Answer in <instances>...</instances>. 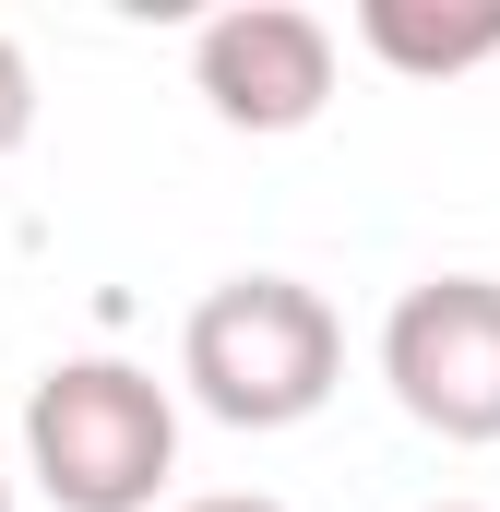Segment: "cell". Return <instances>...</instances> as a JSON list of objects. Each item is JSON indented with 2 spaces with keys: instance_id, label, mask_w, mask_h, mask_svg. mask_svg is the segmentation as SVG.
I'll return each instance as SVG.
<instances>
[{
  "instance_id": "6da1fadb",
  "label": "cell",
  "mask_w": 500,
  "mask_h": 512,
  "mask_svg": "<svg viewBox=\"0 0 500 512\" xmlns=\"http://www.w3.org/2000/svg\"><path fill=\"white\" fill-rule=\"evenodd\" d=\"M179 382H191L203 417H227V429H298V417H322L334 382H346V322L298 274H227L179 322Z\"/></svg>"
},
{
  "instance_id": "7a4b0ae2",
  "label": "cell",
  "mask_w": 500,
  "mask_h": 512,
  "mask_svg": "<svg viewBox=\"0 0 500 512\" xmlns=\"http://www.w3.org/2000/svg\"><path fill=\"white\" fill-rule=\"evenodd\" d=\"M24 477L60 512H155L179 477V405L131 358H60L24 393Z\"/></svg>"
},
{
  "instance_id": "3957f363",
  "label": "cell",
  "mask_w": 500,
  "mask_h": 512,
  "mask_svg": "<svg viewBox=\"0 0 500 512\" xmlns=\"http://www.w3.org/2000/svg\"><path fill=\"white\" fill-rule=\"evenodd\" d=\"M381 382L441 441H500V274H429L381 322Z\"/></svg>"
},
{
  "instance_id": "277c9868",
  "label": "cell",
  "mask_w": 500,
  "mask_h": 512,
  "mask_svg": "<svg viewBox=\"0 0 500 512\" xmlns=\"http://www.w3.org/2000/svg\"><path fill=\"white\" fill-rule=\"evenodd\" d=\"M191 84L227 131H310L334 108V24L298 0H239L191 36Z\"/></svg>"
},
{
  "instance_id": "5b68a950",
  "label": "cell",
  "mask_w": 500,
  "mask_h": 512,
  "mask_svg": "<svg viewBox=\"0 0 500 512\" xmlns=\"http://www.w3.org/2000/svg\"><path fill=\"white\" fill-rule=\"evenodd\" d=\"M358 36H370L393 72L441 84V72L500 60V0H465V12H429V0H358Z\"/></svg>"
},
{
  "instance_id": "8992f818",
  "label": "cell",
  "mask_w": 500,
  "mask_h": 512,
  "mask_svg": "<svg viewBox=\"0 0 500 512\" xmlns=\"http://www.w3.org/2000/svg\"><path fill=\"white\" fill-rule=\"evenodd\" d=\"M24 131H36V72H24V48L0 36V155H12Z\"/></svg>"
},
{
  "instance_id": "52a82bcc",
  "label": "cell",
  "mask_w": 500,
  "mask_h": 512,
  "mask_svg": "<svg viewBox=\"0 0 500 512\" xmlns=\"http://www.w3.org/2000/svg\"><path fill=\"white\" fill-rule=\"evenodd\" d=\"M179 512H286V501H262V489H215V501H179Z\"/></svg>"
},
{
  "instance_id": "ba28073f",
  "label": "cell",
  "mask_w": 500,
  "mask_h": 512,
  "mask_svg": "<svg viewBox=\"0 0 500 512\" xmlns=\"http://www.w3.org/2000/svg\"><path fill=\"white\" fill-rule=\"evenodd\" d=\"M0 512H12V477H0Z\"/></svg>"
},
{
  "instance_id": "9c48e42d",
  "label": "cell",
  "mask_w": 500,
  "mask_h": 512,
  "mask_svg": "<svg viewBox=\"0 0 500 512\" xmlns=\"http://www.w3.org/2000/svg\"><path fill=\"white\" fill-rule=\"evenodd\" d=\"M441 512H477V501H441Z\"/></svg>"
}]
</instances>
